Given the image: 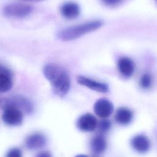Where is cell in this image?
<instances>
[{
    "instance_id": "obj_20",
    "label": "cell",
    "mask_w": 157,
    "mask_h": 157,
    "mask_svg": "<svg viewBox=\"0 0 157 157\" xmlns=\"http://www.w3.org/2000/svg\"><path fill=\"white\" fill-rule=\"evenodd\" d=\"M0 72L12 75L11 71L7 67H6L4 66L3 65H1V64H0Z\"/></svg>"
},
{
    "instance_id": "obj_14",
    "label": "cell",
    "mask_w": 157,
    "mask_h": 157,
    "mask_svg": "<svg viewBox=\"0 0 157 157\" xmlns=\"http://www.w3.org/2000/svg\"><path fill=\"white\" fill-rule=\"evenodd\" d=\"M107 147V142L104 136L101 134L95 136L91 141V148L93 152L99 154L104 152Z\"/></svg>"
},
{
    "instance_id": "obj_15",
    "label": "cell",
    "mask_w": 157,
    "mask_h": 157,
    "mask_svg": "<svg viewBox=\"0 0 157 157\" xmlns=\"http://www.w3.org/2000/svg\"><path fill=\"white\" fill-rule=\"evenodd\" d=\"M13 85L12 75L0 72V92H6L10 90Z\"/></svg>"
},
{
    "instance_id": "obj_8",
    "label": "cell",
    "mask_w": 157,
    "mask_h": 157,
    "mask_svg": "<svg viewBox=\"0 0 157 157\" xmlns=\"http://www.w3.org/2000/svg\"><path fill=\"white\" fill-rule=\"evenodd\" d=\"M77 82L81 85L85 86L91 90L98 92L106 93L109 91V86L107 84L98 82L91 78L80 75L77 78Z\"/></svg>"
},
{
    "instance_id": "obj_3",
    "label": "cell",
    "mask_w": 157,
    "mask_h": 157,
    "mask_svg": "<svg viewBox=\"0 0 157 157\" xmlns=\"http://www.w3.org/2000/svg\"><path fill=\"white\" fill-rule=\"evenodd\" d=\"M33 7L28 4L22 3H12L6 5L3 8V13L5 16L21 18L28 16L32 13Z\"/></svg>"
},
{
    "instance_id": "obj_7",
    "label": "cell",
    "mask_w": 157,
    "mask_h": 157,
    "mask_svg": "<svg viewBox=\"0 0 157 157\" xmlns=\"http://www.w3.org/2000/svg\"><path fill=\"white\" fill-rule=\"evenodd\" d=\"M94 112L99 117L105 118L109 117L113 111V105L108 99L101 98L94 104Z\"/></svg>"
},
{
    "instance_id": "obj_2",
    "label": "cell",
    "mask_w": 157,
    "mask_h": 157,
    "mask_svg": "<svg viewBox=\"0 0 157 157\" xmlns=\"http://www.w3.org/2000/svg\"><path fill=\"white\" fill-rule=\"evenodd\" d=\"M103 22L100 20H93L64 28L57 34V37L62 41L75 40L87 33L94 31L102 26Z\"/></svg>"
},
{
    "instance_id": "obj_13",
    "label": "cell",
    "mask_w": 157,
    "mask_h": 157,
    "mask_svg": "<svg viewBox=\"0 0 157 157\" xmlns=\"http://www.w3.org/2000/svg\"><path fill=\"white\" fill-rule=\"evenodd\" d=\"M133 118V113L128 108H118L115 115V120L117 123L121 125H127L129 124Z\"/></svg>"
},
{
    "instance_id": "obj_24",
    "label": "cell",
    "mask_w": 157,
    "mask_h": 157,
    "mask_svg": "<svg viewBox=\"0 0 157 157\" xmlns=\"http://www.w3.org/2000/svg\"><path fill=\"white\" fill-rule=\"evenodd\" d=\"M156 1H157V0H156Z\"/></svg>"
},
{
    "instance_id": "obj_17",
    "label": "cell",
    "mask_w": 157,
    "mask_h": 157,
    "mask_svg": "<svg viewBox=\"0 0 157 157\" xmlns=\"http://www.w3.org/2000/svg\"><path fill=\"white\" fill-rule=\"evenodd\" d=\"M98 126L101 132H106L110 129L111 123L109 120L104 118L99 121Z\"/></svg>"
},
{
    "instance_id": "obj_5",
    "label": "cell",
    "mask_w": 157,
    "mask_h": 157,
    "mask_svg": "<svg viewBox=\"0 0 157 157\" xmlns=\"http://www.w3.org/2000/svg\"><path fill=\"white\" fill-rule=\"evenodd\" d=\"M7 106H13L28 113H30L33 109V106L30 101L26 98L21 96L5 98L0 101V107L2 109Z\"/></svg>"
},
{
    "instance_id": "obj_22",
    "label": "cell",
    "mask_w": 157,
    "mask_h": 157,
    "mask_svg": "<svg viewBox=\"0 0 157 157\" xmlns=\"http://www.w3.org/2000/svg\"><path fill=\"white\" fill-rule=\"evenodd\" d=\"M75 157H88V156H86V155H77Z\"/></svg>"
},
{
    "instance_id": "obj_21",
    "label": "cell",
    "mask_w": 157,
    "mask_h": 157,
    "mask_svg": "<svg viewBox=\"0 0 157 157\" xmlns=\"http://www.w3.org/2000/svg\"><path fill=\"white\" fill-rule=\"evenodd\" d=\"M36 157H52V156L48 151H43L39 153Z\"/></svg>"
},
{
    "instance_id": "obj_18",
    "label": "cell",
    "mask_w": 157,
    "mask_h": 157,
    "mask_svg": "<svg viewBox=\"0 0 157 157\" xmlns=\"http://www.w3.org/2000/svg\"><path fill=\"white\" fill-rule=\"evenodd\" d=\"M22 152L18 148H12L10 149L5 157H22Z\"/></svg>"
},
{
    "instance_id": "obj_9",
    "label": "cell",
    "mask_w": 157,
    "mask_h": 157,
    "mask_svg": "<svg viewBox=\"0 0 157 157\" xmlns=\"http://www.w3.org/2000/svg\"><path fill=\"white\" fill-rule=\"evenodd\" d=\"M46 142V137L43 134L35 132L26 137L25 144L26 147L29 150H37L44 147Z\"/></svg>"
},
{
    "instance_id": "obj_1",
    "label": "cell",
    "mask_w": 157,
    "mask_h": 157,
    "mask_svg": "<svg viewBox=\"0 0 157 157\" xmlns=\"http://www.w3.org/2000/svg\"><path fill=\"white\" fill-rule=\"evenodd\" d=\"M43 73L50 83L55 94L63 97L67 93L71 81L67 72L63 67L54 63H48L44 66Z\"/></svg>"
},
{
    "instance_id": "obj_19",
    "label": "cell",
    "mask_w": 157,
    "mask_h": 157,
    "mask_svg": "<svg viewBox=\"0 0 157 157\" xmlns=\"http://www.w3.org/2000/svg\"><path fill=\"white\" fill-rule=\"evenodd\" d=\"M102 2L109 7H115L121 4L124 0H101Z\"/></svg>"
},
{
    "instance_id": "obj_12",
    "label": "cell",
    "mask_w": 157,
    "mask_h": 157,
    "mask_svg": "<svg viewBox=\"0 0 157 157\" xmlns=\"http://www.w3.org/2000/svg\"><path fill=\"white\" fill-rule=\"evenodd\" d=\"M60 12L64 18L68 20H72L79 16L80 9L77 3L67 2L61 6Z\"/></svg>"
},
{
    "instance_id": "obj_4",
    "label": "cell",
    "mask_w": 157,
    "mask_h": 157,
    "mask_svg": "<svg viewBox=\"0 0 157 157\" xmlns=\"http://www.w3.org/2000/svg\"><path fill=\"white\" fill-rule=\"evenodd\" d=\"M2 119L4 123L9 126H18L23 121V112L20 109L13 106H7L3 109Z\"/></svg>"
},
{
    "instance_id": "obj_16",
    "label": "cell",
    "mask_w": 157,
    "mask_h": 157,
    "mask_svg": "<svg viewBox=\"0 0 157 157\" xmlns=\"http://www.w3.org/2000/svg\"><path fill=\"white\" fill-rule=\"evenodd\" d=\"M153 82V79L151 75L148 73H145L143 74L140 80H139V84L140 86L143 89H148L151 86Z\"/></svg>"
},
{
    "instance_id": "obj_23",
    "label": "cell",
    "mask_w": 157,
    "mask_h": 157,
    "mask_svg": "<svg viewBox=\"0 0 157 157\" xmlns=\"http://www.w3.org/2000/svg\"><path fill=\"white\" fill-rule=\"evenodd\" d=\"M27 1H42L44 0H27Z\"/></svg>"
},
{
    "instance_id": "obj_10",
    "label": "cell",
    "mask_w": 157,
    "mask_h": 157,
    "mask_svg": "<svg viewBox=\"0 0 157 157\" xmlns=\"http://www.w3.org/2000/svg\"><path fill=\"white\" fill-rule=\"evenodd\" d=\"M131 145L134 150L140 153L147 152L150 148V142L144 134H138L133 137L131 140Z\"/></svg>"
},
{
    "instance_id": "obj_11",
    "label": "cell",
    "mask_w": 157,
    "mask_h": 157,
    "mask_svg": "<svg viewBox=\"0 0 157 157\" xmlns=\"http://www.w3.org/2000/svg\"><path fill=\"white\" fill-rule=\"evenodd\" d=\"M117 68L120 74L126 78L131 77L134 72V62L128 57H121L117 61Z\"/></svg>"
},
{
    "instance_id": "obj_6",
    "label": "cell",
    "mask_w": 157,
    "mask_h": 157,
    "mask_svg": "<svg viewBox=\"0 0 157 157\" xmlns=\"http://www.w3.org/2000/svg\"><path fill=\"white\" fill-rule=\"evenodd\" d=\"M78 129L83 132L93 131L98 126L96 117L91 113H85L80 116L76 122Z\"/></svg>"
}]
</instances>
